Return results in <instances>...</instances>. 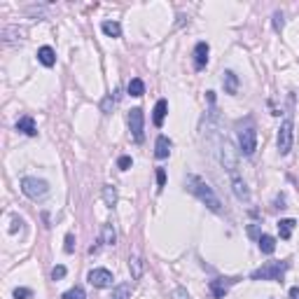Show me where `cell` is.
<instances>
[{"mask_svg": "<svg viewBox=\"0 0 299 299\" xmlns=\"http://www.w3.org/2000/svg\"><path fill=\"white\" fill-rule=\"evenodd\" d=\"M100 28H103V33L110 35V38H119V35H122V26H119L117 21H103L100 23Z\"/></svg>", "mask_w": 299, "mask_h": 299, "instance_id": "24", "label": "cell"}, {"mask_svg": "<svg viewBox=\"0 0 299 299\" xmlns=\"http://www.w3.org/2000/svg\"><path fill=\"white\" fill-rule=\"evenodd\" d=\"M103 201H105L107 208H112L117 203V187L115 185H105V187H103Z\"/></svg>", "mask_w": 299, "mask_h": 299, "instance_id": "23", "label": "cell"}, {"mask_svg": "<svg viewBox=\"0 0 299 299\" xmlns=\"http://www.w3.org/2000/svg\"><path fill=\"white\" fill-rule=\"evenodd\" d=\"M248 236H253V238H257V241H260V236H262L260 227H257V224H250V227H248Z\"/></svg>", "mask_w": 299, "mask_h": 299, "instance_id": "35", "label": "cell"}, {"mask_svg": "<svg viewBox=\"0 0 299 299\" xmlns=\"http://www.w3.org/2000/svg\"><path fill=\"white\" fill-rule=\"evenodd\" d=\"M21 224H23V220L19 217V215H14V217H12V227H9V234H14L16 229H21Z\"/></svg>", "mask_w": 299, "mask_h": 299, "instance_id": "34", "label": "cell"}, {"mask_svg": "<svg viewBox=\"0 0 299 299\" xmlns=\"http://www.w3.org/2000/svg\"><path fill=\"white\" fill-rule=\"evenodd\" d=\"M292 138H295V122H292V112L285 115V119L281 122V129H278V152L288 154L292 150Z\"/></svg>", "mask_w": 299, "mask_h": 299, "instance_id": "4", "label": "cell"}, {"mask_svg": "<svg viewBox=\"0 0 299 299\" xmlns=\"http://www.w3.org/2000/svg\"><path fill=\"white\" fill-rule=\"evenodd\" d=\"M129 94L131 96H136V99L143 96V94H145V82H143L140 77H133V80L129 82Z\"/></svg>", "mask_w": 299, "mask_h": 299, "instance_id": "25", "label": "cell"}, {"mask_svg": "<svg viewBox=\"0 0 299 299\" xmlns=\"http://www.w3.org/2000/svg\"><path fill=\"white\" fill-rule=\"evenodd\" d=\"M290 299H299V288H292L290 290Z\"/></svg>", "mask_w": 299, "mask_h": 299, "instance_id": "37", "label": "cell"}, {"mask_svg": "<svg viewBox=\"0 0 299 299\" xmlns=\"http://www.w3.org/2000/svg\"><path fill=\"white\" fill-rule=\"evenodd\" d=\"M173 297H176V299H190V297H187V292H185L183 288H176V290H173Z\"/></svg>", "mask_w": 299, "mask_h": 299, "instance_id": "36", "label": "cell"}, {"mask_svg": "<svg viewBox=\"0 0 299 299\" xmlns=\"http://www.w3.org/2000/svg\"><path fill=\"white\" fill-rule=\"evenodd\" d=\"M234 283H236V278H215L208 283V290H210L213 299H224V295L231 290Z\"/></svg>", "mask_w": 299, "mask_h": 299, "instance_id": "8", "label": "cell"}, {"mask_svg": "<svg viewBox=\"0 0 299 299\" xmlns=\"http://www.w3.org/2000/svg\"><path fill=\"white\" fill-rule=\"evenodd\" d=\"M283 12H274V28H276L278 33L283 31Z\"/></svg>", "mask_w": 299, "mask_h": 299, "instance_id": "31", "label": "cell"}, {"mask_svg": "<svg viewBox=\"0 0 299 299\" xmlns=\"http://www.w3.org/2000/svg\"><path fill=\"white\" fill-rule=\"evenodd\" d=\"M115 241H117L115 227H112L110 222H105L103 227H100V243H105V246H115Z\"/></svg>", "mask_w": 299, "mask_h": 299, "instance_id": "16", "label": "cell"}, {"mask_svg": "<svg viewBox=\"0 0 299 299\" xmlns=\"http://www.w3.org/2000/svg\"><path fill=\"white\" fill-rule=\"evenodd\" d=\"M38 61L45 66V68H52L54 63H56V52H54L49 45H45V47H40L38 49Z\"/></svg>", "mask_w": 299, "mask_h": 299, "instance_id": "13", "label": "cell"}, {"mask_svg": "<svg viewBox=\"0 0 299 299\" xmlns=\"http://www.w3.org/2000/svg\"><path fill=\"white\" fill-rule=\"evenodd\" d=\"M87 281H89L94 288H112V281H115V278H112V274H110L107 269H92Z\"/></svg>", "mask_w": 299, "mask_h": 299, "instance_id": "7", "label": "cell"}, {"mask_svg": "<svg viewBox=\"0 0 299 299\" xmlns=\"http://www.w3.org/2000/svg\"><path fill=\"white\" fill-rule=\"evenodd\" d=\"M16 131H21L23 136H38V124H35V119L31 115H23L16 122Z\"/></svg>", "mask_w": 299, "mask_h": 299, "instance_id": "11", "label": "cell"}, {"mask_svg": "<svg viewBox=\"0 0 299 299\" xmlns=\"http://www.w3.org/2000/svg\"><path fill=\"white\" fill-rule=\"evenodd\" d=\"M257 243H260V250H262L264 255H271L274 250H276V238L269 236V234H262Z\"/></svg>", "mask_w": 299, "mask_h": 299, "instance_id": "20", "label": "cell"}, {"mask_svg": "<svg viewBox=\"0 0 299 299\" xmlns=\"http://www.w3.org/2000/svg\"><path fill=\"white\" fill-rule=\"evenodd\" d=\"M63 250H66V253H75V236H73V234H66V246H63Z\"/></svg>", "mask_w": 299, "mask_h": 299, "instance_id": "30", "label": "cell"}, {"mask_svg": "<svg viewBox=\"0 0 299 299\" xmlns=\"http://www.w3.org/2000/svg\"><path fill=\"white\" fill-rule=\"evenodd\" d=\"M169 154H171L169 136H159V138H157V145H154V157H157V159H166Z\"/></svg>", "mask_w": 299, "mask_h": 299, "instance_id": "15", "label": "cell"}, {"mask_svg": "<svg viewBox=\"0 0 299 299\" xmlns=\"http://www.w3.org/2000/svg\"><path fill=\"white\" fill-rule=\"evenodd\" d=\"M295 227H297V220H292V217H288V220H281V222H278V234H281V238H283V241H288V238L292 236Z\"/></svg>", "mask_w": 299, "mask_h": 299, "instance_id": "19", "label": "cell"}, {"mask_svg": "<svg viewBox=\"0 0 299 299\" xmlns=\"http://www.w3.org/2000/svg\"><path fill=\"white\" fill-rule=\"evenodd\" d=\"M21 192L26 194L31 201H40L49 194V185H47L42 178L26 176V178H21Z\"/></svg>", "mask_w": 299, "mask_h": 299, "instance_id": "3", "label": "cell"}, {"mask_svg": "<svg viewBox=\"0 0 299 299\" xmlns=\"http://www.w3.org/2000/svg\"><path fill=\"white\" fill-rule=\"evenodd\" d=\"M222 85H224V92L227 94H238V75L234 70H224L222 73Z\"/></svg>", "mask_w": 299, "mask_h": 299, "instance_id": "12", "label": "cell"}, {"mask_svg": "<svg viewBox=\"0 0 299 299\" xmlns=\"http://www.w3.org/2000/svg\"><path fill=\"white\" fill-rule=\"evenodd\" d=\"M115 103H117V96H115V94H110V96H105V99H103V103H100V110H103L105 115H110V112H112V107H115Z\"/></svg>", "mask_w": 299, "mask_h": 299, "instance_id": "27", "label": "cell"}, {"mask_svg": "<svg viewBox=\"0 0 299 299\" xmlns=\"http://www.w3.org/2000/svg\"><path fill=\"white\" fill-rule=\"evenodd\" d=\"M238 147H241V152L246 154V157H253L255 150H257V131L253 126H248L238 133Z\"/></svg>", "mask_w": 299, "mask_h": 299, "instance_id": "6", "label": "cell"}, {"mask_svg": "<svg viewBox=\"0 0 299 299\" xmlns=\"http://www.w3.org/2000/svg\"><path fill=\"white\" fill-rule=\"evenodd\" d=\"M131 164H133V159H131V157H126V154H124V157H119V159H117V166H119V169H122V171L131 169Z\"/></svg>", "mask_w": 299, "mask_h": 299, "instance_id": "32", "label": "cell"}, {"mask_svg": "<svg viewBox=\"0 0 299 299\" xmlns=\"http://www.w3.org/2000/svg\"><path fill=\"white\" fill-rule=\"evenodd\" d=\"M33 297V290L28 288H16L14 290V299H31Z\"/></svg>", "mask_w": 299, "mask_h": 299, "instance_id": "29", "label": "cell"}, {"mask_svg": "<svg viewBox=\"0 0 299 299\" xmlns=\"http://www.w3.org/2000/svg\"><path fill=\"white\" fill-rule=\"evenodd\" d=\"M61 299H87V292H85V288L75 285V288H70L68 292H63Z\"/></svg>", "mask_w": 299, "mask_h": 299, "instance_id": "26", "label": "cell"}, {"mask_svg": "<svg viewBox=\"0 0 299 299\" xmlns=\"http://www.w3.org/2000/svg\"><path fill=\"white\" fill-rule=\"evenodd\" d=\"M157 187H159V190L166 187V171L164 169H157Z\"/></svg>", "mask_w": 299, "mask_h": 299, "instance_id": "33", "label": "cell"}, {"mask_svg": "<svg viewBox=\"0 0 299 299\" xmlns=\"http://www.w3.org/2000/svg\"><path fill=\"white\" fill-rule=\"evenodd\" d=\"M166 110H169V103H166L164 99L157 100V105H154V115H152L154 126H161V124H164V119H166Z\"/></svg>", "mask_w": 299, "mask_h": 299, "instance_id": "18", "label": "cell"}, {"mask_svg": "<svg viewBox=\"0 0 299 299\" xmlns=\"http://www.w3.org/2000/svg\"><path fill=\"white\" fill-rule=\"evenodd\" d=\"M231 190H234V194H236L238 201H250V190L246 187V183H243L241 178L234 176V180H231Z\"/></svg>", "mask_w": 299, "mask_h": 299, "instance_id": "14", "label": "cell"}, {"mask_svg": "<svg viewBox=\"0 0 299 299\" xmlns=\"http://www.w3.org/2000/svg\"><path fill=\"white\" fill-rule=\"evenodd\" d=\"M126 122H129V131H131V136H133V140H136V143H143V140H145V115H143V110H140V107L129 110Z\"/></svg>", "mask_w": 299, "mask_h": 299, "instance_id": "5", "label": "cell"}, {"mask_svg": "<svg viewBox=\"0 0 299 299\" xmlns=\"http://www.w3.org/2000/svg\"><path fill=\"white\" fill-rule=\"evenodd\" d=\"M23 35H26V31L19 28V26H5V28H2V42H5V45H9L12 40L23 38Z\"/></svg>", "mask_w": 299, "mask_h": 299, "instance_id": "17", "label": "cell"}, {"mask_svg": "<svg viewBox=\"0 0 299 299\" xmlns=\"http://www.w3.org/2000/svg\"><path fill=\"white\" fill-rule=\"evenodd\" d=\"M208 52H210L208 42H197V47H194V68H197V70H203V68H206Z\"/></svg>", "mask_w": 299, "mask_h": 299, "instance_id": "10", "label": "cell"}, {"mask_svg": "<svg viewBox=\"0 0 299 299\" xmlns=\"http://www.w3.org/2000/svg\"><path fill=\"white\" fill-rule=\"evenodd\" d=\"M288 269H290V260L267 262V264H262L260 269H255L250 274V281H281Z\"/></svg>", "mask_w": 299, "mask_h": 299, "instance_id": "2", "label": "cell"}, {"mask_svg": "<svg viewBox=\"0 0 299 299\" xmlns=\"http://www.w3.org/2000/svg\"><path fill=\"white\" fill-rule=\"evenodd\" d=\"M66 274H68V269L63 267V264H59V267H54V269H52V278H54V281H61V278L66 276Z\"/></svg>", "mask_w": 299, "mask_h": 299, "instance_id": "28", "label": "cell"}, {"mask_svg": "<svg viewBox=\"0 0 299 299\" xmlns=\"http://www.w3.org/2000/svg\"><path fill=\"white\" fill-rule=\"evenodd\" d=\"M110 299H131V285L129 283H119L112 288Z\"/></svg>", "mask_w": 299, "mask_h": 299, "instance_id": "22", "label": "cell"}, {"mask_svg": "<svg viewBox=\"0 0 299 299\" xmlns=\"http://www.w3.org/2000/svg\"><path fill=\"white\" fill-rule=\"evenodd\" d=\"M185 187H187V190H190L201 203H206L213 213H222V201H220V197L213 192V187H210L203 178L190 173V176L185 178Z\"/></svg>", "mask_w": 299, "mask_h": 299, "instance_id": "1", "label": "cell"}, {"mask_svg": "<svg viewBox=\"0 0 299 299\" xmlns=\"http://www.w3.org/2000/svg\"><path fill=\"white\" fill-rule=\"evenodd\" d=\"M129 269H131V276L133 278H140L143 276V260H140V255H131L129 257Z\"/></svg>", "mask_w": 299, "mask_h": 299, "instance_id": "21", "label": "cell"}, {"mask_svg": "<svg viewBox=\"0 0 299 299\" xmlns=\"http://www.w3.org/2000/svg\"><path fill=\"white\" fill-rule=\"evenodd\" d=\"M220 150H222V152H220V159H222V166L227 171H231V173H234V171H236V152H234V147L229 145V143H227V140H224L222 143V147H220Z\"/></svg>", "mask_w": 299, "mask_h": 299, "instance_id": "9", "label": "cell"}]
</instances>
